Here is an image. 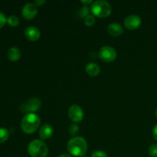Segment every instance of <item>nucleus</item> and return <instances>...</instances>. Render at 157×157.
<instances>
[{
    "label": "nucleus",
    "instance_id": "obj_1",
    "mask_svg": "<svg viewBox=\"0 0 157 157\" xmlns=\"http://www.w3.org/2000/svg\"><path fill=\"white\" fill-rule=\"evenodd\" d=\"M67 151L72 156L77 157L84 156L87 150V141L81 136H75L68 141Z\"/></svg>",
    "mask_w": 157,
    "mask_h": 157
},
{
    "label": "nucleus",
    "instance_id": "obj_2",
    "mask_svg": "<svg viewBox=\"0 0 157 157\" xmlns=\"http://www.w3.org/2000/svg\"><path fill=\"white\" fill-rule=\"evenodd\" d=\"M41 124V119L36 113H27L21 120V127L24 133L27 134L34 133Z\"/></svg>",
    "mask_w": 157,
    "mask_h": 157
},
{
    "label": "nucleus",
    "instance_id": "obj_3",
    "mask_svg": "<svg viewBox=\"0 0 157 157\" xmlns=\"http://www.w3.org/2000/svg\"><path fill=\"white\" fill-rule=\"evenodd\" d=\"M28 152L31 157H47L48 149L42 140H35L29 144Z\"/></svg>",
    "mask_w": 157,
    "mask_h": 157
},
{
    "label": "nucleus",
    "instance_id": "obj_4",
    "mask_svg": "<svg viewBox=\"0 0 157 157\" xmlns=\"http://www.w3.org/2000/svg\"><path fill=\"white\" fill-rule=\"evenodd\" d=\"M91 12L98 18H107L111 14L112 9L110 3L106 1H96L92 3Z\"/></svg>",
    "mask_w": 157,
    "mask_h": 157
},
{
    "label": "nucleus",
    "instance_id": "obj_5",
    "mask_svg": "<svg viewBox=\"0 0 157 157\" xmlns=\"http://www.w3.org/2000/svg\"><path fill=\"white\" fill-rule=\"evenodd\" d=\"M40 107H41V101L37 98H32L21 104L20 110L22 113H26V114L34 113V112L38 111Z\"/></svg>",
    "mask_w": 157,
    "mask_h": 157
},
{
    "label": "nucleus",
    "instance_id": "obj_6",
    "mask_svg": "<svg viewBox=\"0 0 157 157\" xmlns=\"http://www.w3.org/2000/svg\"><path fill=\"white\" fill-rule=\"evenodd\" d=\"M116 50L110 46H104L100 49L99 57L104 62H113L117 58Z\"/></svg>",
    "mask_w": 157,
    "mask_h": 157
},
{
    "label": "nucleus",
    "instance_id": "obj_7",
    "mask_svg": "<svg viewBox=\"0 0 157 157\" xmlns=\"http://www.w3.org/2000/svg\"><path fill=\"white\" fill-rule=\"evenodd\" d=\"M69 118L71 121H73L75 124L81 122L84 118V112L81 107L77 104H73L71 106L67 112Z\"/></svg>",
    "mask_w": 157,
    "mask_h": 157
},
{
    "label": "nucleus",
    "instance_id": "obj_8",
    "mask_svg": "<svg viewBox=\"0 0 157 157\" xmlns=\"http://www.w3.org/2000/svg\"><path fill=\"white\" fill-rule=\"evenodd\" d=\"M37 13H38V7L35 6V3H27L23 6L21 10L22 16L27 20L33 19L36 16Z\"/></svg>",
    "mask_w": 157,
    "mask_h": 157
},
{
    "label": "nucleus",
    "instance_id": "obj_9",
    "mask_svg": "<svg viewBox=\"0 0 157 157\" xmlns=\"http://www.w3.org/2000/svg\"><path fill=\"white\" fill-rule=\"evenodd\" d=\"M141 18L140 17L136 15H131L127 16L124 20V25L127 29L130 31H133L137 29L140 26Z\"/></svg>",
    "mask_w": 157,
    "mask_h": 157
},
{
    "label": "nucleus",
    "instance_id": "obj_10",
    "mask_svg": "<svg viewBox=\"0 0 157 157\" xmlns=\"http://www.w3.org/2000/svg\"><path fill=\"white\" fill-rule=\"evenodd\" d=\"M40 35H41V33H40L39 29L34 26H29L26 28L25 30V36L31 41H36L37 40L39 39Z\"/></svg>",
    "mask_w": 157,
    "mask_h": 157
},
{
    "label": "nucleus",
    "instance_id": "obj_11",
    "mask_svg": "<svg viewBox=\"0 0 157 157\" xmlns=\"http://www.w3.org/2000/svg\"><path fill=\"white\" fill-rule=\"evenodd\" d=\"M107 32L112 37H118L124 32V29L121 24L117 22L110 23L107 27Z\"/></svg>",
    "mask_w": 157,
    "mask_h": 157
},
{
    "label": "nucleus",
    "instance_id": "obj_12",
    "mask_svg": "<svg viewBox=\"0 0 157 157\" xmlns=\"http://www.w3.org/2000/svg\"><path fill=\"white\" fill-rule=\"evenodd\" d=\"M54 133V129L49 124H44L39 130V136L42 140H47L52 137Z\"/></svg>",
    "mask_w": 157,
    "mask_h": 157
},
{
    "label": "nucleus",
    "instance_id": "obj_13",
    "mask_svg": "<svg viewBox=\"0 0 157 157\" xmlns=\"http://www.w3.org/2000/svg\"><path fill=\"white\" fill-rule=\"evenodd\" d=\"M7 57L12 62L18 61L21 58V51L17 47L10 48L7 52Z\"/></svg>",
    "mask_w": 157,
    "mask_h": 157
},
{
    "label": "nucleus",
    "instance_id": "obj_14",
    "mask_svg": "<svg viewBox=\"0 0 157 157\" xmlns=\"http://www.w3.org/2000/svg\"><path fill=\"white\" fill-rule=\"evenodd\" d=\"M85 71L89 76L96 77L99 75L100 72H101V68H100L99 65H98L95 63L91 62L87 64L85 67Z\"/></svg>",
    "mask_w": 157,
    "mask_h": 157
},
{
    "label": "nucleus",
    "instance_id": "obj_15",
    "mask_svg": "<svg viewBox=\"0 0 157 157\" xmlns=\"http://www.w3.org/2000/svg\"><path fill=\"white\" fill-rule=\"evenodd\" d=\"M20 21L19 18H18V16L15 15H12L7 18V23L9 24V26L11 27H16V26L18 25Z\"/></svg>",
    "mask_w": 157,
    "mask_h": 157
},
{
    "label": "nucleus",
    "instance_id": "obj_16",
    "mask_svg": "<svg viewBox=\"0 0 157 157\" xmlns=\"http://www.w3.org/2000/svg\"><path fill=\"white\" fill-rule=\"evenodd\" d=\"M9 133L5 127H0V144L4 143L9 139Z\"/></svg>",
    "mask_w": 157,
    "mask_h": 157
},
{
    "label": "nucleus",
    "instance_id": "obj_17",
    "mask_svg": "<svg viewBox=\"0 0 157 157\" xmlns=\"http://www.w3.org/2000/svg\"><path fill=\"white\" fill-rule=\"evenodd\" d=\"M96 22V19H95V17L94 15H89L84 18V24L87 27H91Z\"/></svg>",
    "mask_w": 157,
    "mask_h": 157
},
{
    "label": "nucleus",
    "instance_id": "obj_18",
    "mask_svg": "<svg viewBox=\"0 0 157 157\" xmlns=\"http://www.w3.org/2000/svg\"><path fill=\"white\" fill-rule=\"evenodd\" d=\"M79 133V127L77 124H72L69 127V133L75 137Z\"/></svg>",
    "mask_w": 157,
    "mask_h": 157
},
{
    "label": "nucleus",
    "instance_id": "obj_19",
    "mask_svg": "<svg viewBox=\"0 0 157 157\" xmlns=\"http://www.w3.org/2000/svg\"><path fill=\"white\" fill-rule=\"evenodd\" d=\"M148 153L150 156L157 157V144H153L148 149Z\"/></svg>",
    "mask_w": 157,
    "mask_h": 157
},
{
    "label": "nucleus",
    "instance_id": "obj_20",
    "mask_svg": "<svg viewBox=\"0 0 157 157\" xmlns=\"http://www.w3.org/2000/svg\"><path fill=\"white\" fill-rule=\"evenodd\" d=\"M89 14V9L87 6H84V7L81 8V10L79 11V15L81 18H86Z\"/></svg>",
    "mask_w": 157,
    "mask_h": 157
},
{
    "label": "nucleus",
    "instance_id": "obj_21",
    "mask_svg": "<svg viewBox=\"0 0 157 157\" xmlns=\"http://www.w3.org/2000/svg\"><path fill=\"white\" fill-rule=\"evenodd\" d=\"M91 157H107V153L101 150H98L92 153Z\"/></svg>",
    "mask_w": 157,
    "mask_h": 157
},
{
    "label": "nucleus",
    "instance_id": "obj_22",
    "mask_svg": "<svg viewBox=\"0 0 157 157\" xmlns=\"http://www.w3.org/2000/svg\"><path fill=\"white\" fill-rule=\"evenodd\" d=\"M6 22H7V18L5 15V14L0 12V29L2 28L6 25Z\"/></svg>",
    "mask_w": 157,
    "mask_h": 157
},
{
    "label": "nucleus",
    "instance_id": "obj_23",
    "mask_svg": "<svg viewBox=\"0 0 157 157\" xmlns=\"http://www.w3.org/2000/svg\"><path fill=\"white\" fill-rule=\"evenodd\" d=\"M34 3H35V6L38 7V6H44V5L46 3V1H44V0H36V1L34 2Z\"/></svg>",
    "mask_w": 157,
    "mask_h": 157
},
{
    "label": "nucleus",
    "instance_id": "obj_24",
    "mask_svg": "<svg viewBox=\"0 0 157 157\" xmlns=\"http://www.w3.org/2000/svg\"><path fill=\"white\" fill-rule=\"evenodd\" d=\"M153 138H154V139L157 141V124L156 126H155L154 128H153Z\"/></svg>",
    "mask_w": 157,
    "mask_h": 157
},
{
    "label": "nucleus",
    "instance_id": "obj_25",
    "mask_svg": "<svg viewBox=\"0 0 157 157\" xmlns=\"http://www.w3.org/2000/svg\"><path fill=\"white\" fill-rule=\"evenodd\" d=\"M81 3H83V4L85 5L86 6H87V5L93 3V1H92V0H88V1H86V0L85 1H84V0H83V1H81Z\"/></svg>",
    "mask_w": 157,
    "mask_h": 157
},
{
    "label": "nucleus",
    "instance_id": "obj_26",
    "mask_svg": "<svg viewBox=\"0 0 157 157\" xmlns=\"http://www.w3.org/2000/svg\"><path fill=\"white\" fill-rule=\"evenodd\" d=\"M58 157H72V156L69 154H61L60 155V156H58Z\"/></svg>",
    "mask_w": 157,
    "mask_h": 157
},
{
    "label": "nucleus",
    "instance_id": "obj_27",
    "mask_svg": "<svg viewBox=\"0 0 157 157\" xmlns=\"http://www.w3.org/2000/svg\"><path fill=\"white\" fill-rule=\"evenodd\" d=\"M156 118H157V109H156Z\"/></svg>",
    "mask_w": 157,
    "mask_h": 157
},
{
    "label": "nucleus",
    "instance_id": "obj_28",
    "mask_svg": "<svg viewBox=\"0 0 157 157\" xmlns=\"http://www.w3.org/2000/svg\"><path fill=\"white\" fill-rule=\"evenodd\" d=\"M82 157H86V156H82Z\"/></svg>",
    "mask_w": 157,
    "mask_h": 157
}]
</instances>
